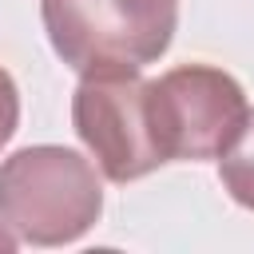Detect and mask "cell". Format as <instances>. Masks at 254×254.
<instances>
[{
  "label": "cell",
  "mask_w": 254,
  "mask_h": 254,
  "mask_svg": "<svg viewBox=\"0 0 254 254\" xmlns=\"http://www.w3.org/2000/svg\"><path fill=\"white\" fill-rule=\"evenodd\" d=\"M103 210L95 167L71 147H24L0 163V222L32 246L83 238Z\"/></svg>",
  "instance_id": "cell-1"
},
{
  "label": "cell",
  "mask_w": 254,
  "mask_h": 254,
  "mask_svg": "<svg viewBox=\"0 0 254 254\" xmlns=\"http://www.w3.org/2000/svg\"><path fill=\"white\" fill-rule=\"evenodd\" d=\"M56 56L87 71H143L175 36L179 0H40Z\"/></svg>",
  "instance_id": "cell-2"
},
{
  "label": "cell",
  "mask_w": 254,
  "mask_h": 254,
  "mask_svg": "<svg viewBox=\"0 0 254 254\" xmlns=\"http://www.w3.org/2000/svg\"><path fill=\"white\" fill-rule=\"evenodd\" d=\"M147 103H151V131L163 163L218 159L250 115L238 79L210 64L171 67L151 83Z\"/></svg>",
  "instance_id": "cell-3"
},
{
  "label": "cell",
  "mask_w": 254,
  "mask_h": 254,
  "mask_svg": "<svg viewBox=\"0 0 254 254\" xmlns=\"http://www.w3.org/2000/svg\"><path fill=\"white\" fill-rule=\"evenodd\" d=\"M151 83L139 71H87L71 99V123L111 183L151 175L163 155L151 131Z\"/></svg>",
  "instance_id": "cell-4"
},
{
  "label": "cell",
  "mask_w": 254,
  "mask_h": 254,
  "mask_svg": "<svg viewBox=\"0 0 254 254\" xmlns=\"http://www.w3.org/2000/svg\"><path fill=\"white\" fill-rule=\"evenodd\" d=\"M218 179L238 206L254 210V111L246 115L234 143L218 155Z\"/></svg>",
  "instance_id": "cell-5"
},
{
  "label": "cell",
  "mask_w": 254,
  "mask_h": 254,
  "mask_svg": "<svg viewBox=\"0 0 254 254\" xmlns=\"http://www.w3.org/2000/svg\"><path fill=\"white\" fill-rule=\"evenodd\" d=\"M16 123H20V95H16L12 75L0 67V147L16 135Z\"/></svg>",
  "instance_id": "cell-6"
},
{
  "label": "cell",
  "mask_w": 254,
  "mask_h": 254,
  "mask_svg": "<svg viewBox=\"0 0 254 254\" xmlns=\"http://www.w3.org/2000/svg\"><path fill=\"white\" fill-rule=\"evenodd\" d=\"M12 246H16V234H4L0 230V250H12Z\"/></svg>",
  "instance_id": "cell-7"
}]
</instances>
